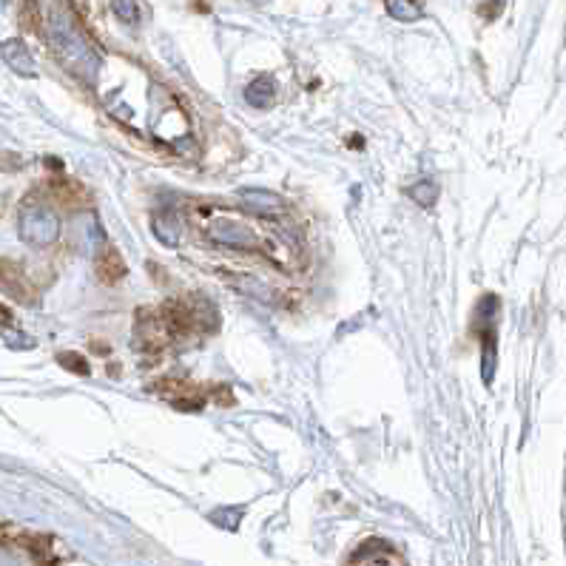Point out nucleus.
Returning a JSON list of instances; mask_svg holds the SVG:
<instances>
[{
    "label": "nucleus",
    "instance_id": "obj_5",
    "mask_svg": "<svg viewBox=\"0 0 566 566\" xmlns=\"http://www.w3.org/2000/svg\"><path fill=\"white\" fill-rule=\"evenodd\" d=\"M3 57H7V63L14 69V72L27 74V77H34V74H38V72H34L32 54H29V49L23 46V43L9 41L7 46H3Z\"/></svg>",
    "mask_w": 566,
    "mask_h": 566
},
{
    "label": "nucleus",
    "instance_id": "obj_6",
    "mask_svg": "<svg viewBox=\"0 0 566 566\" xmlns=\"http://www.w3.org/2000/svg\"><path fill=\"white\" fill-rule=\"evenodd\" d=\"M245 97L253 108H268L273 103V83L268 81V77H256V81L245 88Z\"/></svg>",
    "mask_w": 566,
    "mask_h": 566
},
{
    "label": "nucleus",
    "instance_id": "obj_4",
    "mask_svg": "<svg viewBox=\"0 0 566 566\" xmlns=\"http://www.w3.org/2000/svg\"><path fill=\"white\" fill-rule=\"evenodd\" d=\"M154 233L166 248H177L182 240V220L174 211H163L154 217Z\"/></svg>",
    "mask_w": 566,
    "mask_h": 566
},
{
    "label": "nucleus",
    "instance_id": "obj_7",
    "mask_svg": "<svg viewBox=\"0 0 566 566\" xmlns=\"http://www.w3.org/2000/svg\"><path fill=\"white\" fill-rule=\"evenodd\" d=\"M387 12L394 14L396 21H419L421 18V3H405V0H390L387 3Z\"/></svg>",
    "mask_w": 566,
    "mask_h": 566
},
{
    "label": "nucleus",
    "instance_id": "obj_1",
    "mask_svg": "<svg viewBox=\"0 0 566 566\" xmlns=\"http://www.w3.org/2000/svg\"><path fill=\"white\" fill-rule=\"evenodd\" d=\"M18 226H21V237L29 245H52V242L61 237V220H57L52 208L43 206V202H27V206L21 208Z\"/></svg>",
    "mask_w": 566,
    "mask_h": 566
},
{
    "label": "nucleus",
    "instance_id": "obj_3",
    "mask_svg": "<svg viewBox=\"0 0 566 566\" xmlns=\"http://www.w3.org/2000/svg\"><path fill=\"white\" fill-rule=\"evenodd\" d=\"M208 237L228 248H251V231L245 226H237V222H211Z\"/></svg>",
    "mask_w": 566,
    "mask_h": 566
},
{
    "label": "nucleus",
    "instance_id": "obj_2",
    "mask_svg": "<svg viewBox=\"0 0 566 566\" xmlns=\"http://www.w3.org/2000/svg\"><path fill=\"white\" fill-rule=\"evenodd\" d=\"M242 206L248 208L251 213H260V217H280L285 211V202L271 191H260V188H248V191L240 193Z\"/></svg>",
    "mask_w": 566,
    "mask_h": 566
},
{
    "label": "nucleus",
    "instance_id": "obj_8",
    "mask_svg": "<svg viewBox=\"0 0 566 566\" xmlns=\"http://www.w3.org/2000/svg\"><path fill=\"white\" fill-rule=\"evenodd\" d=\"M410 197H413V200L419 202V206H433V200H436V186H430V180L419 182V186L410 188Z\"/></svg>",
    "mask_w": 566,
    "mask_h": 566
},
{
    "label": "nucleus",
    "instance_id": "obj_9",
    "mask_svg": "<svg viewBox=\"0 0 566 566\" xmlns=\"http://www.w3.org/2000/svg\"><path fill=\"white\" fill-rule=\"evenodd\" d=\"M112 9L120 14L123 23H134L137 21V14H140V7H137V3H114Z\"/></svg>",
    "mask_w": 566,
    "mask_h": 566
}]
</instances>
